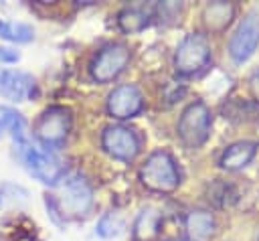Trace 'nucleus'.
<instances>
[{"instance_id": "6e6552de", "label": "nucleus", "mask_w": 259, "mask_h": 241, "mask_svg": "<svg viewBox=\"0 0 259 241\" xmlns=\"http://www.w3.org/2000/svg\"><path fill=\"white\" fill-rule=\"evenodd\" d=\"M101 146L111 158L132 162L140 154L142 140L136 134V130L127 126H107L101 134Z\"/></svg>"}, {"instance_id": "ddd939ff", "label": "nucleus", "mask_w": 259, "mask_h": 241, "mask_svg": "<svg viewBox=\"0 0 259 241\" xmlns=\"http://www.w3.org/2000/svg\"><path fill=\"white\" fill-rule=\"evenodd\" d=\"M235 18V4L231 2H210L202 12V22L208 32H223Z\"/></svg>"}, {"instance_id": "1a4fd4ad", "label": "nucleus", "mask_w": 259, "mask_h": 241, "mask_svg": "<svg viewBox=\"0 0 259 241\" xmlns=\"http://www.w3.org/2000/svg\"><path fill=\"white\" fill-rule=\"evenodd\" d=\"M259 47V14L249 12L229 41V55L235 63H245Z\"/></svg>"}, {"instance_id": "f8f14e48", "label": "nucleus", "mask_w": 259, "mask_h": 241, "mask_svg": "<svg viewBox=\"0 0 259 241\" xmlns=\"http://www.w3.org/2000/svg\"><path fill=\"white\" fill-rule=\"evenodd\" d=\"M255 152H257V144L255 142L241 140V142H235L229 148H225V152L219 158V164L225 170H241L253 160Z\"/></svg>"}, {"instance_id": "7ed1b4c3", "label": "nucleus", "mask_w": 259, "mask_h": 241, "mask_svg": "<svg viewBox=\"0 0 259 241\" xmlns=\"http://www.w3.org/2000/svg\"><path fill=\"white\" fill-rule=\"evenodd\" d=\"M210 63V43L202 32L186 34L174 53V69L178 75L192 77L202 73Z\"/></svg>"}, {"instance_id": "f257e3e1", "label": "nucleus", "mask_w": 259, "mask_h": 241, "mask_svg": "<svg viewBox=\"0 0 259 241\" xmlns=\"http://www.w3.org/2000/svg\"><path fill=\"white\" fill-rule=\"evenodd\" d=\"M14 148H16L18 160L24 164V168L36 180H40L42 184H49V186H57L59 180H63L65 166L53 152L36 148L28 138L14 140Z\"/></svg>"}, {"instance_id": "2eb2a0df", "label": "nucleus", "mask_w": 259, "mask_h": 241, "mask_svg": "<svg viewBox=\"0 0 259 241\" xmlns=\"http://www.w3.org/2000/svg\"><path fill=\"white\" fill-rule=\"evenodd\" d=\"M160 213L156 209H142L134 223V237L136 241H152L160 229Z\"/></svg>"}, {"instance_id": "4be33fe9", "label": "nucleus", "mask_w": 259, "mask_h": 241, "mask_svg": "<svg viewBox=\"0 0 259 241\" xmlns=\"http://www.w3.org/2000/svg\"><path fill=\"white\" fill-rule=\"evenodd\" d=\"M20 59L18 51L10 49V47H0V61L2 63H16Z\"/></svg>"}, {"instance_id": "aec40b11", "label": "nucleus", "mask_w": 259, "mask_h": 241, "mask_svg": "<svg viewBox=\"0 0 259 241\" xmlns=\"http://www.w3.org/2000/svg\"><path fill=\"white\" fill-rule=\"evenodd\" d=\"M121 231H123V219L117 213H103L101 219L97 221V227H95V233L101 239L117 237Z\"/></svg>"}, {"instance_id": "6ab92c4d", "label": "nucleus", "mask_w": 259, "mask_h": 241, "mask_svg": "<svg viewBox=\"0 0 259 241\" xmlns=\"http://www.w3.org/2000/svg\"><path fill=\"white\" fill-rule=\"evenodd\" d=\"M259 109V103L255 101H243V99H233L229 101L223 111H225V117L229 119H235V122H243V119H251Z\"/></svg>"}, {"instance_id": "f3484780", "label": "nucleus", "mask_w": 259, "mask_h": 241, "mask_svg": "<svg viewBox=\"0 0 259 241\" xmlns=\"http://www.w3.org/2000/svg\"><path fill=\"white\" fill-rule=\"evenodd\" d=\"M0 124H2V128H6V130L12 134V140L26 138V134H24V130H26V122H24L22 113L16 111L14 107L0 105Z\"/></svg>"}, {"instance_id": "dca6fc26", "label": "nucleus", "mask_w": 259, "mask_h": 241, "mask_svg": "<svg viewBox=\"0 0 259 241\" xmlns=\"http://www.w3.org/2000/svg\"><path fill=\"white\" fill-rule=\"evenodd\" d=\"M117 22H119V28L127 34L140 32L150 24V10H146L144 6H127L119 12Z\"/></svg>"}, {"instance_id": "412c9836", "label": "nucleus", "mask_w": 259, "mask_h": 241, "mask_svg": "<svg viewBox=\"0 0 259 241\" xmlns=\"http://www.w3.org/2000/svg\"><path fill=\"white\" fill-rule=\"evenodd\" d=\"M208 200H212L217 207H225L229 205L231 200H235V190L229 182H223V180H217L210 188H208Z\"/></svg>"}, {"instance_id": "5701e85b", "label": "nucleus", "mask_w": 259, "mask_h": 241, "mask_svg": "<svg viewBox=\"0 0 259 241\" xmlns=\"http://www.w3.org/2000/svg\"><path fill=\"white\" fill-rule=\"evenodd\" d=\"M249 89H251V95H253L255 103H259V69L251 75V79H249Z\"/></svg>"}, {"instance_id": "0eeeda50", "label": "nucleus", "mask_w": 259, "mask_h": 241, "mask_svg": "<svg viewBox=\"0 0 259 241\" xmlns=\"http://www.w3.org/2000/svg\"><path fill=\"white\" fill-rule=\"evenodd\" d=\"M132 59V51L125 43H107L101 47L89 63L91 79L97 83H109L121 75Z\"/></svg>"}, {"instance_id": "9d476101", "label": "nucleus", "mask_w": 259, "mask_h": 241, "mask_svg": "<svg viewBox=\"0 0 259 241\" xmlns=\"http://www.w3.org/2000/svg\"><path fill=\"white\" fill-rule=\"evenodd\" d=\"M107 113L115 119H130L136 117L144 109V97L136 85H117L107 95Z\"/></svg>"}, {"instance_id": "b1692460", "label": "nucleus", "mask_w": 259, "mask_h": 241, "mask_svg": "<svg viewBox=\"0 0 259 241\" xmlns=\"http://www.w3.org/2000/svg\"><path fill=\"white\" fill-rule=\"evenodd\" d=\"M168 241H194L190 237H174V239H168Z\"/></svg>"}, {"instance_id": "f03ea898", "label": "nucleus", "mask_w": 259, "mask_h": 241, "mask_svg": "<svg viewBox=\"0 0 259 241\" xmlns=\"http://www.w3.org/2000/svg\"><path fill=\"white\" fill-rule=\"evenodd\" d=\"M140 180L150 190H156V192H172L180 184V170H178L176 160L168 152L156 150L142 164V168H140Z\"/></svg>"}, {"instance_id": "393cba45", "label": "nucleus", "mask_w": 259, "mask_h": 241, "mask_svg": "<svg viewBox=\"0 0 259 241\" xmlns=\"http://www.w3.org/2000/svg\"><path fill=\"white\" fill-rule=\"evenodd\" d=\"M0 130H2V124H0Z\"/></svg>"}, {"instance_id": "9b49d317", "label": "nucleus", "mask_w": 259, "mask_h": 241, "mask_svg": "<svg viewBox=\"0 0 259 241\" xmlns=\"http://www.w3.org/2000/svg\"><path fill=\"white\" fill-rule=\"evenodd\" d=\"M34 91V79L32 75L24 71H12L0 67V95L10 101H24Z\"/></svg>"}, {"instance_id": "39448f33", "label": "nucleus", "mask_w": 259, "mask_h": 241, "mask_svg": "<svg viewBox=\"0 0 259 241\" xmlns=\"http://www.w3.org/2000/svg\"><path fill=\"white\" fill-rule=\"evenodd\" d=\"M212 128V113L204 101H192L184 107L180 119H178V138L186 148H198L202 146Z\"/></svg>"}, {"instance_id": "a211bd4d", "label": "nucleus", "mask_w": 259, "mask_h": 241, "mask_svg": "<svg viewBox=\"0 0 259 241\" xmlns=\"http://www.w3.org/2000/svg\"><path fill=\"white\" fill-rule=\"evenodd\" d=\"M0 36L12 43H28L34 36V30L26 22H10V20H0Z\"/></svg>"}, {"instance_id": "4468645a", "label": "nucleus", "mask_w": 259, "mask_h": 241, "mask_svg": "<svg viewBox=\"0 0 259 241\" xmlns=\"http://www.w3.org/2000/svg\"><path fill=\"white\" fill-rule=\"evenodd\" d=\"M184 229L190 235V239H194V241L208 239L214 233V217L208 211H202V209L190 211L184 217Z\"/></svg>"}, {"instance_id": "423d86ee", "label": "nucleus", "mask_w": 259, "mask_h": 241, "mask_svg": "<svg viewBox=\"0 0 259 241\" xmlns=\"http://www.w3.org/2000/svg\"><path fill=\"white\" fill-rule=\"evenodd\" d=\"M93 205V188L81 174H71L63 180L61 196L57 200V211L63 217L79 219L89 213Z\"/></svg>"}, {"instance_id": "20e7f679", "label": "nucleus", "mask_w": 259, "mask_h": 241, "mask_svg": "<svg viewBox=\"0 0 259 241\" xmlns=\"http://www.w3.org/2000/svg\"><path fill=\"white\" fill-rule=\"evenodd\" d=\"M69 130H71V111L63 105L47 107L34 122V138L49 152L65 144Z\"/></svg>"}]
</instances>
